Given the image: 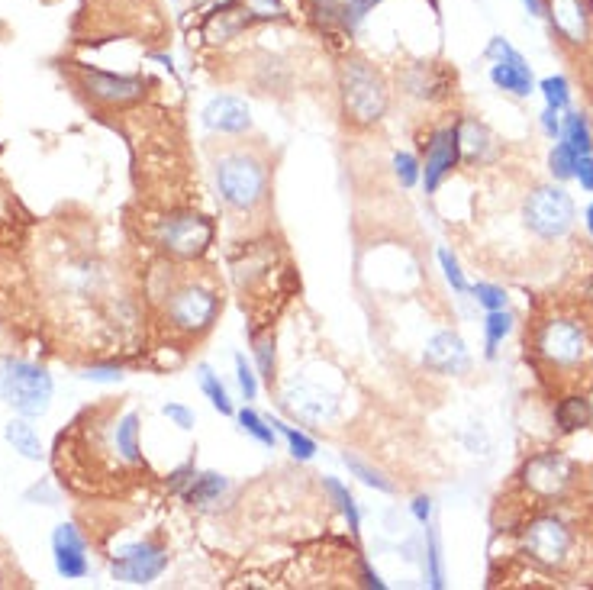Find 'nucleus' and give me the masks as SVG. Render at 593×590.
<instances>
[{
    "label": "nucleus",
    "instance_id": "47",
    "mask_svg": "<svg viewBox=\"0 0 593 590\" xmlns=\"http://www.w3.org/2000/svg\"><path fill=\"white\" fill-rule=\"evenodd\" d=\"M526 10L532 13V17H542V0H523Z\"/></svg>",
    "mask_w": 593,
    "mask_h": 590
},
{
    "label": "nucleus",
    "instance_id": "9",
    "mask_svg": "<svg viewBox=\"0 0 593 590\" xmlns=\"http://www.w3.org/2000/svg\"><path fill=\"white\" fill-rule=\"evenodd\" d=\"M284 410L297 416L300 423H329L332 416L339 413V397L326 391L323 384L316 381H291L284 387Z\"/></svg>",
    "mask_w": 593,
    "mask_h": 590
},
{
    "label": "nucleus",
    "instance_id": "12",
    "mask_svg": "<svg viewBox=\"0 0 593 590\" xmlns=\"http://www.w3.org/2000/svg\"><path fill=\"white\" fill-rule=\"evenodd\" d=\"M81 84H84V91H88V97L104 107H126L146 94V84L139 78L110 75V71H94V68L81 71Z\"/></svg>",
    "mask_w": 593,
    "mask_h": 590
},
{
    "label": "nucleus",
    "instance_id": "38",
    "mask_svg": "<svg viewBox=\"0 0 593 590\" xmlns=\"http://www.w3.org/2000/svg\"><path fill=\"white\" fill-rule=\"evenodd\" d=\"M236 378H239V387H242V397H245V400H255V394H258V378H255L252 365L245 362V355H236Z\"/></svg>",
    "mask_w": 593,
    "mask_h": 590
},
{
    "label": "nucleus",
    "instance_id": "41",
    "mask_svg": "<svg viewBox=\"0 0 593 590\" xmlns=\"http://www.w3.org/2000/svg\"><path fill=\"white\" fill-rule=\"evenodd\" d=\"M162 413H165L168 420L175 423L178 429H194V410H187L184 404H165Z\"/></svg>",
    "mask_w": 593,
    "mask_h": 590
},
{
    "label": "nucleus",
    "instance_id": "19",
    "mask_svg": "<svg viewBox=\"0 0 593 590\" xmlns=\"http://www.w3.org/2000/svg\"><path fill=\"white\" fill-rule=\"evenodd\" d=\"M4 436L13 445V452H20L26 462H42V455H46L39 433L30 423H26V416H20V420H10L7 429H4Z\"/></svg>",
    "mask_w": 593,
    "mask_h": 590
},
{
    "label": "nucleus",
    "instance_id": "18",
    "mask_svg": "<svg viewBox=\"0 0 593 590\" xmlns=\"http://www.w3.org/2000/svg\"><path fill=\"white\" fill-rule=\"evenodd\" d=\"M548 20H552L555 30L568 42H574V46H581L590 36V20L581 0H552V4H548Z\"/></svg>",
    "mask_w": 593,
    "mask_h": 590
},
{
    "label": "nucleus",
    "instance_id": "7",
    "mask_svg": "<svg viewBox=\"0 0 593 590\" xmlns=\"http://www.w3.org/2000/svg\"><path fill=\"white\" fill-rule=\"evenodd\" d=\"M168 568V552L158 542H133L113 552L110 571L123 584H152Z\"/></svg>",
    "mask_w": 593,
    "mask_h": 590
},
{
    "label": "nucleus",
    "instance_id": "44",
    "mask_svg": "<svg viewBox=\"0 0 593 590\" xmlns=\"http://www.w3.org/2000/svg\"><path fill=\"white\" fill-rule=\"evenodd\" d=\"M542 129H545V133L552 136V139H555V136L561 133V123H558V110H552V107H548V110L542 113Z\"/></svg>",
    "mask_w": 593,
    "mask_h": 590
},
{
    "label": "nucleus",
    "instance_id": "20",
    "mask_svg": "<svg viewBox=\"0 0 593 590\" xmlns=\"http://www.w3.org/2000/svg\"><path fill=\"white\" fill-rule=\"evenodd\" d=\"M226 487H229V481L216 471L194 474V481L187 484V491H184V500L191 503V507H207V503H216L226 494Z\"/></svg>",
    "mask_w": 593,
    "mask_h": 590
},
{
    "label": "nucleus",
    "instance_id": "30",
    "mask_svg": "<svg viewBox=\"0 0 593 590\" xmlns=\"http://www.w3.org/2000/svg\"><path fill=\"white\" fill-rule=\"evenodd\" d=\"M577 155L568 142H561V146H555L552 149V155H548V168H552V175L558 178V181H568V178H574V168H577Z\"/></svg>",
    "mask_w": 593,
    "mask_h": 590
},
{
    "label": "nucleus",
    "instance_id": "45",
    "mask_svg": "<svg viewBox=\"0 0 593 590\" xmlns=\"http://www.w3.org/2000/svg\"><path fill=\"white\" fill-rule=\"evenodd\" d=\"M413 516L419 523H429V516H432V500L429 497H416L413 500Z\"/></svg>",
    "mask_w": 593,
    "mask_h": 590
},
{
    "label": "nucleus",
    "instance_id": "40",
    "mask_svg": "<svg viewBox=\"0 0 593 590\" xmlns=\"http://www.w3.org/2000/svg\"><path fill=\"white\" fill-rule=\"evenodd\" d=\"M255 358H258V371H262V378L271 381V374H274V339H255Z\"/></svg>",
    "mask_w": 593,
    "mask_h": 590
},
{
    "label": "nucleus",
    "instance_id": "36",
    "mask_svg": "<svg viewBox=\"0 0 593 590\" xmlns=\"http://www.w3.org/2000/svg\"><path fill=\"white\" fill-rule=\"evenodd\" d=\"M439 265H442V271H445V281L455 287L458 294H465L468 291V281H465V271H461V265H458V258L452 255V249H439Z\"/></svg>",
    "mask_w": 593,
    "mask_h": 590
},
{
    "label": "nucleus",
    "instance_id": "48",
    "mask_svg": "<svg viewBox=\"0 0 593 590\" xmlns=\"http://www.w3.org/2000/svg\"><path fill=\"white\" fill-rule=\"evenodd\" d=\"M587 229H590V236H593V204L587 207Z\"/></svg>",
    "mask_w": 593,
    "mask_h": 590
},
{
    "label": "nucleus",
    "instance_id": "33",
    "mask_svg": "<svg viewBox=\"0 0 593 590\" xmlns=\"http://www.w3.org/2000/svg\"><path fill=\"white\" fill-rule=\"evenodd\" d=\"M426 529H429V523H426ZM426 561H429V584H432V587H442V584H445V574H442V545H439L436 529H429Z\"/></svg>",
    "mask_w": 593,
    "mask_h": 590
},
{
    "label": "nucleus",
    "instance_id": "29",
    "mask_svg": "<svg viewBox=\"0 0 593 590\" xmlns=\"http://www.w3.org/2000/svg\"><path fill=\"white\" fill-rule=\"evenodd\" d=\"M510 329H513V316L503 310H487V323H484V333H487V358H494L497 352V345L510 336Z\"/></svg>",
    "mask_w": 593,
    "mask_h": 590
},
{
    "label": "nucleus",
    "instance_id": "34",
    "mask_svg": "<svg viewBox=\"0 0 593 590\" xmlns=\"http://www.w3.org/2000/svg\"><path fill=\"white\" fill-rule=\"evenodd\" d=\"M539 88H542V94H545V100H548V107H552V110H564V107H568V100H571V91H568V81H564L561 75H555V78H545L542 84H539Z\"/></svg>",
    "mask_w": 593,
    "mask_h": 590
},
{
    "label": "nucleus",
    "instance_id": "27",
    "mask_svg": "<svg viewBox=\"0 0 593 590\" xmlns=\"http://www.w3.org/2000/svg\"><path fill=\"white\" fill-rule=\"evenodd\" d=\"M561 136L577 155H590L593 136H590V126L584 120V113H568V120H564V126H561Z\"/></svg>",
    "mask_w": 593,
    "mask_h": 590
},
{
    "label": "nucleus",
    "instance_id": "39",
    "mask_svg": "<svg viewBox=\"0 0 593 590\" xmlns=\"http://www.w3.org/2000/svg\"><path fill=\"white\" fill-rule=\"evenodd\" d=\"M81 378L94 381V384H117V381H123V368H117V365H91V368L81 371Z\"/></svg>",
    "mask_w": 593,
    "mask_h": 590
},
{
    "label": "nucleus",
    "instance_id": "43",
    "mask_svg": "<svg viewBox=\"0 0 593 590\" xmlns=\"http://www.w3.org/2000/svg\"><path fill=\"white\" fill-rule=\"evenodd\" d=\"M574 178L581 181L584 191H590V194H593V155H581V158H577Z\"/></svg>",
    "mask_w": 593,
    "mask_h": 590
},
{
    "label": "nucleus",
    "instance_id": "3",
    "mask_svg": "<svg viewBox=\"0 0 593 590\" xmlns=\"http://www.w3.org/2000/svg\"><path fill=\"white\" fill-rule=\"evenodd\" d=\"M220 197L233 210H255L268 197V168L249 152H226L213 168Z\"/></svg>",
    "mask_w": 593,
    "mask_h": 590
},
{
    "label": "nucleus",
    "instance_id": "13",
    "mask_svg": "<svg viewBox=\"0 0 593 590\" xmlns=\"http://www.w3.org/2000/svg\"><path fill=\"white\" fill-rule=\"evenodd\" d=\"M52 555H55V571L62 574L65 581H81L88 578V542L78 532L75 523H62L52 532Z\"/></svg>",
    "mask_w": 593,
    "mask_h": 590
},
{
    "label": "nucleus",
    "instance_id": "32",
    "mask_svg": "<svg viewBox=\"0 0 593 590\" xmlns=\"http://www.w3.org/2000/svg\"><path fill=\"white\" fill-rule=\"evenodd\" d=\"M394 175H397V181H400L403 187H416L419 178H423V168H419L416 155H410V152H397V155H394Z\"/></svg>",
    "mask_w": 593,
    "mask_h": 590
},
{
    "label": "nucleus",
    "instance_id": "25",
    "mask_svg": "<svg viewBox=\"0 0 593 590\" xmlns=\"http://www.w3.org/2000/svg\"><path fill=\"white\" fill-rule=\"evenodd\" d=\"M239 426H242L245 436H252L258 445H265V449H274V445H278V429H274L265 416H258L249 407L239 410Z\"/></svg>",
    "mask_w": 593,
    "mask_h": 590
},
{
    "label": "nucleus",
    "instance_id": "42",
    "mask_svg": "<svg viewBox=\"0 0 593 590\" xmlns=\"http://www.w3.org/2000/svg\"><path fill=\"white\" fill-rule=\"evenodd\" d=\"M194 474H197V468H194V465H184V468H178V471H171V474H168V487H171V491L184 494V491H187V484L194 481Z\"/></svg>",
    "mask_w": 593,
    "mask_h": 590
},
{
    "label": "nucleus",
    "instance_id": "26",
    "mask_svg": "<svg viewBox=\"0 0 593 590\" xmlns=\"http://www.w3.org/2000/svg\"><path fill=\"white\" fill-rule=\"evenodd\" d=\"M268 423H271V426L278 429V433L287 439V449H291V455L297 458V462H310V458L316 455V442H313L307 433H300V429L281 423L278 416H268Z\"/></svg>",
    "mask_w": 593,
    "mask_h": 590
},
{
    "label": "nucleus",
    "instance_id": "17",
    "mask_svg": "<svg viewBox=\"0 0 593 590\" xmlns=\"http://www.w3.org/2000/svg\"><path fill=\"white\" fill-rule=\"evenodd\" d=\"M423 362H426L429 371H436V374H461L468 368L471 358H468L465 339H461L458 333H452V329H442V333H436L426 342Z\"/></svg>",
    "mask_w": 593,
    "mask_h": 590
},
{
    "label": "nucleus",
    "instance_id": "23",
    "mask_svg": "<svg viewBox=\"0 0 593 590\" xmlns=\"http://www.w3.org/2000/svg\"><path fill=\"white\" fill-rule=\"evenodd\" d=\"M197 381H200V391L207 394V400L216 410H220L223 416H233V400H229V391L223 387L220 374H213L210 365H197Z\"/></svg>",
    "mask_w": 593,
    "mask_h": 590
},
{
    "label": "nucleus",
    "instance_id": "10",
    "mask_svg": "<svg viewBox=\"0 0 593 590\" xmlns=\"http://www.w3.org/2000/svg\"><path fill=\"white\" fill-rule=\"evenodd\" d=\"M487 59L490 65V81L497 84L500 91H510L516 97H529L532 94V68L529 62L519 55L506 39H490L487 46Z\"/></svg>",
    "mask_w": 593,
    "mask_h": 590
},
{
    "label": "nucleus",
    "instance_id": "50",
    "mask_svg": "<svg viewBox=\"0 0 593 590\" xmlns=\"http://www.w3.org/2000/svg\"><path fill=\"white\" fill-rule=\"evenodd\" d=\"M0 584H4V574H0Z\"/></svg>",
    "mask_w": 593,
    "mask_h": 590
},
{
    "label": "nucleus",
    "instance_id": "6",
    "mask_svg": "<svg viewBox=\"0 0 593 590\" xmlns=\"http://www.w3.org/2000/svg\"><path fill=\"white\" fill-rule=\"evenodd\" d=\"M168 320L181 333H207L220 313V297L207 284H181L168 294Z\"/></svg>",
    "mask_w": 593,
    "mask_h": 590
},
{
    "label": "nucleus",
    "instance_id": "16",
    "mask_svg": "<svg viewBox=\"0 0 593 590\" xmlns=\"http://www.w3.org/2000/svg\"><path fill=\"white\" fill-rule=\"evenodd\" d=\"M200 123H204L210 133L239 136V133H249L252 129V113L242 97L223 94V97H213L210 104L200 110Z\"/></svg>",
    "mask_w": 593,
    "mask_h": 590
},
{
    "label": "nucleus",
    "instance_id": "22",
    "mask_svg": "<svg viewBox=\"0 0 593 590\" xmlns=\"http://www.w3.org/2000/svg\"><path fill=\"white\" fill-rule=\"evenodd\" d=\"M113 442H117V452L126 458L129 465L142 462L139 452V413H126L123 420L117 423V433H113Z\"/></svg>",
    "mask_w": 593,
    "mask_h": 590
},
{
    "label": "nucleus",
    "instance_id": "49",
    "mask_svg": "<svg viewBox=\"0 0 593 590\" xmlns=\"http://www.w3.org/2000/svg\"><path fill=\"white\" fill-rule=\"evenodd\" d=\"M345 4H355V0H345Z\"/></svg>",
    "mask_w": 593,
    "mask_h": 590
},
{
    "label": "nucleus",
    "instance_id": "14",
    "mask_svg": "<svg viewBox=\"0 0 593 590\" xmlns=\"http://www.w3.org/2000/svg\"><path fill=\"white\" fill-rule=\"evenodd\" d=\"M461 158V136H458V126H445L439 129L436 136L429 139V149H426V168H423V184H426V194H436L439 184L452 175V168L458 165Z\"/></svg>",
    "mask_w": 593,
    "mask_h": 590
},
{
    "label": "nucleus",
    "instance_id": "37",
    "mask_svg": "<svg viewBox=\"0 0 593 590\" xmlns=\"http://www.w3.org/2000/svg\"><path fill=\"white\" fill-rule=\"evenodd\" d=\"M471 294H474V300L481 304L484 310H503L506 307V294H503V287H497V284H474L471 287Z\"/></svg>",
    "mask_w": 593,
    "mask_h": 590
},
{
    "label": "nucleus",
    "instance_id": "28",
    "mask_svg": "<svg viewBox=\"0 0 593 590\" xmlns=\"http://www.w3.org/2000/svg\"><path fill=\"white\" fill-rule=\"evenodd\" d=\"M342 462H345V468H349L361 484H368V487H374V491H381V494H394V484L384 478V471L371 468L368 462H361V458L352 455V452H345Z\"/></svg>",
    "mask_w": 593,
    "mask_h": 590
},
{
    "label": "nucleus",
    "instance_id": "11",
    "mask_svg": "<svg viewBox=\"0 0 593 590\" xmlns=\"http://www.w3.org/2000/svg\"><path fill=\"white\" fill-rule=\"evenodd\" d=\"M523 542H526V552L545 568L561 565L571 552V532L564 529V523H558L555 516H542V520L529 523Z\"/></svg>",
    "mask_w": 593,
    "mask_h": 590
},
{
    "label": "nucleus",
    "instance_id": "1",
    "mask_svg": "<svg viewBox=\"0 0 593 590\" xmlns=\"http://www.w3.org/2000/svg\"><path fill=\"white\" fill-rule=\"evenodd\" d=\"M339 97H342L345 120L352 126H374L390 107V91L384 75L361 59L345 62L339 75Z\"/></svg>",
    "mask_w": 593,
    "mask_h": 590
},
{
    "label": "nucleus",
    "instance_id": "4",
    "mask_svg": "<svg viewBox=\"0 0 593 590\" xmlns=\"http://www.w3.org/2000/svg\"><path fill=\"white\" fill-rule=\"evenodd\" d=\"M155 239L171 258L187 262V258H200L213 246V223L204 217V213L181 210V213H171V217L158 223Z\"/></svg>",
    "mask_w": 593,
    "mask_h": 590
},
{
    "label": "nucleus",
    "instance_id": "5",
    "mask_svg": "<svg viewBox=\"0 0 593 590\" xmlns=\"http://www.w3.org/2000/svg\"><path fill=\"white\" fill-rule=\"evenodd\" d=\"M526 226L542 239H561L574 226V200L561 187H535L526 200Z\"/></svg>",
    "mask_w": 593,
    "mask_h": 590
},
{
    "label": "nucleus",
    "instance_id": "15",
    "mask_svg": "<svg viewBox=\"0 0 593 590\" xmlns=\"http://www.w3.org/2000/svg\"><path fill=\"white\" fill-rule=\"evenodd\" d=\"M523 481L532 494L539 497H555L561 494L564 487L574 481V468L564 455H555V452H545V455H535L532 462L526 465L523 471Z\"/></svg>",
    "mask_w": 593,
    "mask_h": 590
},
{
    "label": "nucleus",
    "instance_id": "8",
    "mask_svg": "<svg viewBox=\"0 0 593 590\" xmlns=\"http://www.w3.org/2000/svg\"><path fill=\"white\" fill-rule=\"evenodd\" d=\"M590 339L587 329L577 320H552L542 326L539 333V352L545 362H552L558 368H574L587 358Z\"/></svg>",
    "mask_w": 593,
    "mask_h": 590
},
{
    "label": "nucleus",
    "instance_id": "24",
    "mask_svg": "<svg viewBox=\"0 0 593 590\" xmlns=\"http://www.w3.org/2000/svg\"><path fill=\"white\" fill-rule=\"evenodd\" d=\"M323 487H326V494L332 497V503H336V507H339V513L345 516V523H349V529L358 536V529H361V516H358L355 497L349 494V487H345L339 478H323Z\"/></svg>",
    "mask_w": 593,
    "mask_h": 590
},
{
    "label": "nucleus",
    "instance_id": "46",
    "mask_svg": "<svg viewBox=\"0 0 593 590\" xmlns=\"http://www.w3.org/2000/svg\"><path fill=\"white\" fill-rule=\"evenodd\" d=\"M365 584H368V587H378V590H384V587H387V584L381 581V574H378V571H371L368 565H365Z\"/></svg>",
    "mask_w": 593,
    "mask_h": 590
},
{
    "label": "nucleus",
    "instance_id": "35",
    "mask_svg": "<svg viewBox=\"0 0 593 590\" xmlns=\"http://www.w3.org/2000/svg\"><path fill=\"white\" fill-rule=\"evenodd\" d=\"M249 20H278L284 17V0H242Z\"/></svg>",
    "mask_w": 593,
    "mask_h": 590
},
{
    "label": "nucleus",
    "instance_id": "2",
    "mask_svg": "<svg viewBox=\"0 0 593 590\" xmlns=\"http://www.w3.org/2000/svg\"><path fill=\"white\" fill-rule=\"evenodd\" d=\"M52 391V374L42 365L23 362V358H4L0 362V400L20 416H26V420L49 410Z\"/></svg>",
    "mask_w": 593,
    "mask_h": 590
},
{
    "label": "nucleus",
    "instance_id": "21",
    "mask_svg": "<svg viewBox=\"0 0 593 590\" xmlns=\"http://www.w3.org/2000/svg\"><path fill=\"white\" fill-rule=\"evenodd\" d=\"M555 420L561 426V433H577V429H584L590 426L593 420V410L584 397H564L558 410H555Z\"/></svg>",
    "mask_w": 593,
    "mask_h": 590
},
{
    "label": "nucleus",
    "instance_id": "31",
    "mask_svg": "<svg viewBox=\"0 0 593 590\" xmlns=\"http://www.w3.org/2000/svg\"><path fill=\"white\" fill-rule=\"evenodd\" d=\"M458 136H461V155H465L468 162H477V158L487 152V133L481 126L468 123L465 129H458Z\"/></svg>",
    "mask_w": 593,
    "mask_h": 590
}]
</instances>
